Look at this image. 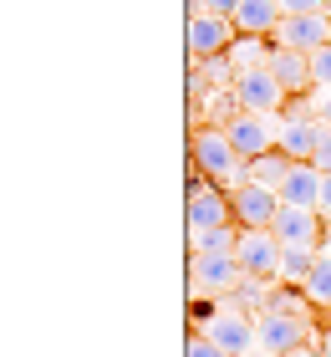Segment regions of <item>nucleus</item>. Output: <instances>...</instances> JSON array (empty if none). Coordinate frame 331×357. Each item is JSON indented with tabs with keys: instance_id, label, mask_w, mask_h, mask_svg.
<instances>
[{
	"instance_id": "f257e3e1",
	"label": "nucleus",
	"mask_w": 331,
	"mask_h": 357,
	"mask_svg": "<svg viewBox=\"0 0 331 357\" xmlns=\"http://www.w3.org/2000/svg\"><path fill=\"white\" fill-rule=\"evenodd\" d=\"M189 164L214 178L220 189H240V184H250V164L235 153V143H229L224 128H214V123H199L194 133H189Z\"/></svg>"
},
{
	"instance_id": "f03ea898",
	"label": "nucleus",
	"mask_w": 331,
	"mask_h": 357,
	"mask_svg": "<svg viewBox=\"0 0 331 357\" xmlns=\"http://www.w3.org/2000/svg\"><path fill=\"white\" fill-rule=\"evenodd\" d=\"M184 215H189V235L214 230V225H229V220H235L229 189H220L214 178H204V174L189 164V199H184Z\"/></svg>"
},
{
	"instance_id": "7ed1b4c3",
	"label": "nucleus",
	"mask_w": 331,
	"mask_h": 357,
	"mask_svg": "<svg viewBox=\"0 0 331 357\" xmlns=\"http://www.w3.org/2000/svg\"><path fill=\"white\" fill-rule=\"evenodd\" d=\"M255 337H260V347L275 352V357H291V352H306L311 342H321V337L311 332V317H280V312H260Z\"/></svg>"
},
{
	"instance_id": "20e7f679",
	"label": "nucleus",
	"mask_w": 331,
	"mask_h": 357,
	"mask_svg": "<svg viewBox=\"0 0 331 357\" xmlns=\"http://www.w3.org/2000/svg\"><path fill=\"white\" fill-rule=\"evenodd\" d=\"M240 36V26L229 15H189V67H204L209 56L229 52Z\"/></svg>"
},
{
	"instance_id": "39448f33",
	"label": "nucleus",
	"mask_w": 331,
	"mask_h": 357,
	"mask_svg": "<svg viewBox=\"0 0 331 357\" xmlns=\"http://www.w3.org/2000/svg\"><path fill=\"white\" fill-rule=\"evenodd\" d=\"M275 240L286 250H321L326 245V220L316 215V209H295V204H280L275 215Z\"/></svg>"
},
{
	"instance_id": "423d86ee",
	"label": "nucleus",
	"mask_w": 331,
	"mask_h": 357,
	"mask_svg": "<svg viewBox=\"0 0 331 357\" xmlns=\"http://www.w3.org/2000/svg\"><path fill=\"white\" fill-rule=\"evenodd\" d=\"M229 133V143H235V153L250 164V158H260V153H270L275 149V138H280V118L275 112H240L235 123L224 128Z\"/></svg>"
},
{
	"instance_id": "0eeeda50",
	"label": "nucleus",
	"mask_w": 331,
	"mask_h": 357,
	"mask_svg": "<svg viewBox=\"0 0 331 357\" xmlns=\"http://www.w3.org/2000/svg\"><path fill=\"white\" fill-rule=\"evenodd\" d=\"M280 255H286V245L275 240V230H240V250H235V261L245 266V275L280 281Z\"/></svg>"
},
{
	"instance_id": "6e6552de",
	"label": "nucleus",
	"mask_w": 331,
	"mask_h": 357,
	"mask_svg": "<svg viewBox=\"0 0 331 357\" xmlns=\"http://www.w3.org/2000/svg\"><path fill=\"white\" fill-rule=\"evenodd\" d=\"M245 266L235 261V255H199L189 250V281L194 291H209V296H229V291L240 286Z\"/></svg>"
},
{
	"instance_id": "1a4fd4ad",
	"label": "nucleus",
	"mask_w": 331,
	"mask_h": 357,
	"mask_svg": "<svg viewBox=\"0 0 331 357\" xmlns=\"http://www.w3.org/2000/svg\"><path fill=\"white\" fill-rule=\"evenodd\" d=\"M229 204H235V225H240V230H270L275 215H280V194L260 189V184L229 189Z\"/></svg>"
},
{
	"instance_id": "9d476101",
	"label": "nucleus",
	"mask_w": 331,
	"mask_h": 357,
	"mask_svg": "<svg viewBox=\"0 0 331 357\" xmlns=\"http://www.w3.org/2000/svg\"><path fill=\"white\" fill-rule=\"evenodd\" d=\"M204 332H209L229 357H245V352H255V347H260V337H255V317H250V312H240V306H229V301H224V312L214 317Z\"/></svg>"
},
{
	"instance_id": "9b49d317",
	"label": "nucleus",
	"mask_w": 331,
	"mask_h": 357,
	"mask_svg": "<svg viewBox=\"0 0 331 357\" xmlns=\"http://www.w3.org/2000/svg\"><path fill=\"white\" fill-rule=\"evenodd\" d=\"M331 41V10L316 15H286L275 31V46H291V52H321Z\"/></svg>"
},
{
	"instance_id": "f8f14e48",
	"label": "nucleus",
	"mask_w": 331,
	"mask_h": 357,
	"mask_svg": "<svg viewBox=\"0 0 331 357\" xmlns=\"http://www.w3.org/2000/svg\"><path fill=\"white\" fill-rule=\"evenodd\" d=\"M235 97L245 102V112H280L286 107V87L270 77V67H250L235 77Z\"/></svg>"
},
{
	"instance_id": "ddd939ff",
	"label": "nucleus",
	"mask_w": 331,
	"mask_h": 357,
	"mask_svg": "<svg viewBox=\"0 0 331 357\" xmlns=\"http://www.w3.org/2000/svg\"><path fill=\"white\" fill-rule=\"evenodd\" d=\"M265 67H270V77L286 87V97H301L306 87H316L311 82V52H291V46L270 41V61H265Z\"/></svg>"
},
{
	"instance_id": "4468645a",
	"label": "nucleus",
	"mask_w": 331,
	"mask_h": 357,
	"mask_svg": "<svg viewBox=\"0 0 331 357\" xmlns=\"http://www.w3.org/2000/svg\"><path fill=\"white\" fill-rule=\"evenodd\" d=\"M321 133H326V123L321 118H280V138H275V149L280 153H291L295 164H311L316 158V149H321Z\"/></svg>"
},
{
	"instance_id": "2eb2a0df",
	"label": "nucleus",
	"mask_w": 331,
	"mask_h": 357,
	"mask_svg": "<svg viewBox=\"0 0 331 357\" xmlns=\"http://www.w3.org/2000/svg\"><path fill=\"white\" fill-rule=\"evenodd\" d=\"M321 184H326V174L316 164H295L286 174V184H280V204H295V209H316L321 215Z\"/></svg>"
},
{
	"instance_id": "dca6fc26",
	"label": "nucleus",
	"mask_w": 331,
	"mask_h": 357,
	"mask_svg": "<svg viewBox=\"0 0 331 357\" xmlns=\"http://www.w3.org/2000/svg\"><path fill=\"white\" fill-rule=\"evenodd\" d=\"M280 21H286L280 0H240V10H235V26L245 36H265V41H275Z\"/></svg>"
},
{
	"instance_id": "f3484780",
	"label": "nucleus",
	"mask_w": 331,
	"mask_h": 357,
	"mask_svg": "<svg viewBox=\"0 0 331 357\" xmlns=\"http://www.w3.org/2000/svg\"><path fill=\"white\" fill-rule=\"evenodd\" d=\"M291 169H295V158H291V153H280V149H270V153L250 158V184H260V189H280Z\"/></svg>"
},
{
	"instance_id": "a211bd4d",
	"label": "nucleus",
	"mask_w": 331,
	"mask_h": 357,
	"mask_svg": "<svg viewBox=\"0 0 331 357\" xmlns=\"http://www.w3.org/2000/svg\"><path fill=\"white\" fill-rule=\"evenodd\" d=\"M189 250H199V255H235L240 250V225L229 220V225H214V230L189 235Z\"/></svg>"
},
{
	"instance_id": "6ab92c4d",
	"label": "nucleus",
	"mask_w": 331,
	"mask_h": 357,
	"mask_svg": "<svg viewBox=\"0 0 331 357\" xmlns=\"http://www.w3.org/2000/svg\"><path fill=\"white\" fill-rule=\"evenodd\" d=\"M245 112V102L235 97V87H209V97H204V107H199V118H209L214 128H229Z\"/></svg>"
},
{
	"instance_id": "aec40b11",
	"label": "nucleus",
	"mask_w": 331,
	"mask_h": 357,
	"mask_svg": "<svg viewBox=\"0 0 331 357\" xmlns=\"http://www.w3.org/2000/svg\"><path fill=\"white\" fill-rule=\"evenodd\" d=\"M265 312H280V317H311V296H306V286L275 281V286H270V296H265Z\"/></svg>"
},
{
	"instance_id": "412c9836",
	"label": "nucleus",
	"mask_w": 331,
	"mask_h": 357,
	"mask_svg": "<svg viewBox=\"0 0 331 357\" xmlns=\"http://www.w3.org/2000/svg\"><path fill=\"white\" fill-rule=\"evenodd\" d=\"M270 286L275 281H260V275H240V286L229 291V306H240V312H250V317H260L265 312V296H270Z\"/></svg>"
},
{
	"instance_id": "4be33fe9",
	"label": "nucleus",
	"mask_w": 331,
	"mask_h": 357,
	"mask_svg": "<svg viewBox=\"0 0 331 357\" xmlns=\"http://www.w3.org/2000/svg\"><path fill=\"white\" fill-rule=\"evenodd\" d=\"M229 61H235V72H250V67H265L270 61V41L265 36H235V46H229Z\"/></svg>"
},
{
	"instance_id": "5701e85b",
	"label": "nucleus",
	"mask_w": 331,
	"mask_h": 357,
	"mask_svg": "<svg viewBox=\"0 0 331 357\" xmlns=\"http://www.w3.org/2000/svg\"><path fill=\"white\" fill-rule=\"evenodd\" d=\"M316 255H321V250H286V255H280V281L306 286L311 271H316Z\"/></svg>"
},
{
	"instance_id": "b1692460",
	"label": "nucleus",
	"mask_w": 331,
	"mask_h": 357,
	"mask_svg": "<svg viewBox=\"0 0 331 357\" xmlns=\"http://www.w3.org/2000/svg\"><path fill=\"white\" fill-rule=\"evenodd\" d=\"M306 296H311V306L331 312V250L316 255V271H311V281H306Z\"/></svg>"
},
{
	"instance_id": "393cba45",
	"label": "nucleus",
	"mask_w": 331,
	"mask_h": 357,
	"mask_svg": "<svg viewBox=\"0 0 331 357\" xmlns=\"http://www.w3.org/2000/svg\"><path fill=\"white\" fill-rule=\"evenodd\" d=\"M220 312H224V296H209V291H194V301H189V321H194L199 332H204V327H209V321L220 317Z\"/></svg>"
},
{
	"instance_id": "a878e982",
	"label": "nucleus",
	"mask_w": 331,
	"mask_h": 357,
	"mask_svg": "<svg viewBox=\"0 0 331 357\" xmlns=\"http://www.w3.org/2000/svg\"><path fill=\"white\" fill-rule=\"evenodd\" d=\"M204 77H209V87H235V61H229V52H220V56H209L204 61Z\"/></svg>"
},
{
	"instance_id": "bb28decb",
	"label": "nucleus",
	"mask_w": 331,
	"mask_h": 357,
	"mask_svg": "<svg viewBox=\"0 0 331 357\" xmlns=\"http://www.w3.org/2000/svg\"><path fill=\"white\" fill-rule=\"evenodd\" d=\"M240 0H189V15H229L235 21Z\"/></svg>"
},
{
	"instance_id": "cd10ccee",
	"label": "nucleus",
	"mask_w": 331,
	"mask_h": 357,
	"mask_svg": "<svg viewBox=\"0 0 331 357\" xmlns=\"http://www.w3.org/2000/svg\"><path fill=\"white\" fill-rule=\"evenodd\" d=\"M311 82H316V87H331V41L321 46V52H311Z\"/></svg>"
},
{
	"instance_id": "c85d7f7f",
	"label": "nucleus",
	"mask_w": 331,
	"mask_h": 357,
	"mask_svg": "<svg viewBox=\"0 0 331 357\" xmlns=\"http://www.w3.org/2000/svg\"><path fill=\"white\" fill-rule=\"evenodd\" d=\"M189 357H229L220 342H214L209 332H194V342H189Z\"/></svg>"
},
{
	"instance_id": "c756f323",
	"label": "nucleus",
	"mask_w": 331,
	"mask_h": 357,
	"mask_svg": "<svg viewBox=\"0 0 331 357\" xmlns=\"http://www.w3.org/2000/svg\"><path fill=\"white\" fill-rule=\"evenodd\" d=\"M280 118H316V102H306V92L301 97H286V107H280Z\"/></svg>"
},
{
	"instance_id": "7c9ffc66",
	"label": "nucleus",
	"mask_w": 331,
	"mask_h": 357,
	"mask_svg": "<svg viewBox=\"0 0 331 357\" xmlns=\"http://www.w3.org/2000/svg\"><path fill=\"white\" fill-rule=\"evenodd\" d=\"M286 15H316V10H331V0H280Z\"/></svg>"
},
{
	"instance_id": "2f4dec72",
	"label": "nucleus",
	"mask_w": 331,
	"mask_h": 357,
	"mask_svg": "<svg viewBox=\"0 0 331 357\" xmlns=\"http://www.w3.org/2000/svg\"><path fill=\"white\" fill-rule=\"evenodd\" d=\"M311 164H316L321 174H331V128L321 133V149H316V158H311Z\"/></svg>"
},
{
	"instance_id": "473e14b6",
	"label": "nucleus",
	"mask_w": 331,
	"mask_h": 357,
	"mask_svg": "<svg viewBox=\"0 0 331 357\" xmlns=\"http://www.w3.org/2000/svg\"><path fill=\"white\" fill-rule=\"evenodd\" d=\"M311 102H316V118L331 128V87H316V97H311Z\"/></svg>"
},
{
	"instance_id": "72a5a7b5",
	"label": "nucleus",
	"mask_w": 331,
	"mask_h": 357,
	"mask_svg": "<svg viewBox=\"0 0 331 357\" xmlns=\"http://www.w3.org/2000/svg\"><path fill=\"white\" fill-rule=\"evenodd\" d=\"M321 220H331V174H326V184H321Z\"/></svg>"
},
{
	"instance_id": "f704fd0d",
	"label": "nucleus",
	"mask_w": 331,
	"mask_h": 357,
	"mask_svg": "<svg viewBox=\"0 0 331 357\" xmlns=\"http://www.w3.org/2000/svg\"><path fill=\"white\" fill-rule=\"evenodd\" d=\"M316 352H321V357H331V327L321 332V342H316Z\"/></svg>"
},
{
	"instance_id": "c9c22d12",
	"label": "nucleus",
	"mask_w": 331,
	"mask_h": 357,
	"mask_svg": "<svg viewBox=\"0 0 331 357\" xmlns=\"http://www.w3.org/2000/svg\"><path fill=\"white\" fill-rule=\"evenodd\" d=\"M245 357H275V352H265V347H255V352H245Z\"/></svg>"
},
{
	"instance_id": "e433bc0d",
	"label": "nucleus",
	"mask_w": 331,
	"mask_h": 357,
	"mask_svg": "<svg viewBox=\"0 0 331 357\" xmlns=\"http://www.w3.org/2000/svg\"><path fill=\"white\" fill-rule=\"evenodd\" d=\"M291 357H321V352H311V347H306V352H291Z\"/></svg>"
},
{
	"instance_id": "4c0bfd02",
	"label": "nucleus",
	"mask_w": 331,
	"mask_h": 357,
	"mask_svg": "<svg viewBox=\"0 0 331 357\" xmlns=\"http://www.w3.org/2000/svg\"><path fill=\"white\" fill-rule=\"evenodd\" d=\"M326 245H331V220H326Z\"/></svg>"
}]
</instances>
